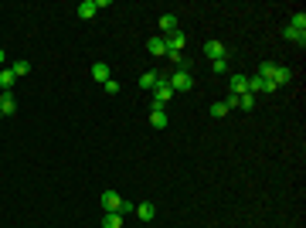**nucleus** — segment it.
Segmentation results:
<instances>
[{
	"mask_svg": "<svg viewBox=\"0 0 306 228\" xmlns=\"http://www.w3.org/2000/svg\"><path fill=\"white\" fill-rule=\"evenodd\" d=\"M204 55H208L211 62H218V58H228V51H225V45H221V41H204Z\"/></svg>",
	"mask_w": 306,
	"mask_h": 228,
	"instance_id": "obj_4",
	"label": "nucleus"
},
{
	"mask_svg": "<svg viewBox=\"0 0 306 228\" xmlns=\"http://www.w3.org/2000/svg\"><path fill=\"white\" fill-rule=\"evenodd\" d=\"M92 78L106 85V82H109V65H106V62H95V65H92Z\"/></svg>",
	"mask_w": 306,
	"mask_h": 228,
	"instance_id": "obj_13",
	"label": "nucleus"
},
{
	"mask_svg": "<svg viewBox=\"0 0 306 228\" xmlns=\"http://www.w3.org/2000/svg\"><path fill=\"white\" fill-rule=\"evenodd\" d=\"M167 82H170V89H174V92H191V85H194V78H191V72H187V68H177V72L167 78Z\"/></svg>",
	"mask_w": 306,
	"mask_h": 228,
	"instance_id": "obj_2",
	"label": "nucleus"
},
{
	"mask_svg": "<svg viewBox=\"0 0 306 228\" xmlns=\"http://www.w3.org/2000/svg\"><path fill=\"white\" fill-rule=\"evenodd\" d=\"M293 82V72L286 68V65H276V72H272V85L279 89V85H289Z\"/></svg>",
	"mask_w": 306,
	"mask_h": 228,
	"instance_id": "obj_5",
	"label": "nucleus"
},
{
	"mask_svg": "<svg viewBox=\"0 0 306 228\" xmlns=\"http://www.w3.org/2000/svg\"><path fill=\"white\" fill-rule=\"evenodd\" d=\"M211 72H215V75H228V58H218V62H211Z\"/></svg>",
	"mask_w": 306,
	"mask_h": 228,
	"instance_id": "obj_20",
	"label": "nucleus"
},
{
	"mask_svg": "<svg viewBox=\"0 0 306 228\" xmlns=\"http://www.w3.org/2000/svg\"><path fill=\"white\" fill-rule=\"evenodd\" d=\"M228 89H231V95H245V92H248V75L231 72L228 75Z\"/></svg>",
	"mask_w": 306,
	"mask_h": 228,
	"instance_id": "obj_3",
	"label": "nucleus"
},
{
	"mask_svg": "<svg viewBox=\"0 0 306 228\" xmlns=\"http://www.w3.org/2000/svg\"><path fill=\"white\" fill-rule=\"evenodd\" d=\"M106 92H109V95H116V92H119V82H116V78H109V82H106Z\"/></svg>",
	"mask_w": 306,
	"mask_h": 228,
	"instance_id": "obj_25",
	"label": "nucleus"
},
{
	"mask_svg": "<svg viewBox=\"0 0 306 228\" xmlns=\"http://www.w3.org/2000/svg\"><path fill=\"white\" fill-rule=\"evenodd\" d=\"M248 92H276V85L265 82V78H259V75H252L248 78Z\"/></svg>",
	"mask_w": 306,
	"mask_h": 228,
	"instance_id": "obj_7",
	"label": "nucleus"
},
{
	"mask_svg": "<svg viewBox=\"0 0 306 228\" xmlns=\"http://www.w3.org/2000/svg\"><path fill=\"white\" fill-rule=\"evenodd\" d=\"M160 31H163V34H174V31H177V17H174V14H163V17H160Z\"/></svg>",
	"mask_w": 306,
	"mask_h": 228,
	"instance_id": "obj_16",
	"label": "nucleus"
},
{
	"mask_svg": "<svg viewBox=\"0 0 306 228\" xmlns=\"http://www.w3.org/2000/svg\"><path fill=\"white\" fill-rule=\"evenodd\" d=\"M228 113H231V109H228V106H225V99L211 106V116H215V119H221V116H228Z\"/></svg>",
	"mask_w": 306,
	"mask_h": 228,
	"instance_id": "obj_21",
	"label": "nucleus"
},
{
	"mask_svg": "<svg viewBox=\"0 0 306 228\" xmlns=\"http://www.w3.org/2000/svg\"><path fill=\"white\" fill-rule=\"evenodd\" d=\"M17 113V102H14V95H3V102H0V116H14Z\"/></svg>",
	"mask_w": 306,
	"mask_h": 228,
	"instance_id": "obj_17",
	"label": "nucleus"
},
{
	"mask_svg": "<svg viewBox=\"0 0 306 228\" xmlns=\"http://www.w3.org/2000/svg\"><path fill=\"white\" fill-rule=\"evenodd\" d=\"M283 38H289V41H296V45H306V31H296V27H286Z\"/></svg>",
	"mask_w": 306,
	"mask_h": 228,
	"instance_id": "obj_18",
	"label": "nucleus"
},
{
	"mask_svg": "<svg viewBox=\"0 0 306 228\" xmlns=\"http://www.w3.org/2000/svg\"><path fill=\"white\" fill-rule=\"evenodd\" d=\"M14 82H17V78H14V72H10V68H0V92H3V95H10Z\"/></svg>",
	"mask_w": 306,
	"mask_h": 228,
	"instance_id": "obj_10",
	"label": "nucleus"
},
{
	"mask_svg": "<svg viewBox=\"0 0 306 228\" xmlns=\"http://www.w3.org/2000/svg\"><path fill=\"white\" fill-rule=\"evenodd\" d=\"M10 72H14V78H21V75H27V72H31V65H27V62H14V65H10Z\"/></svg>",
	"mask_w": 306,
	"mask_h": 228,
	"instance_id": "obj_22",
	"label": "nucleus"
},
{
	"mask_svg": "<svg viewBox=\"0 0 306 228\" xmlns=\"http://www.w3.org/2000/svg\"><path fill=\"white\" fill-rule=\"evenodd\" d=\"M136 215H140V222H153V215H156V208H153L150 201H143V205H136Z\"/></svg>",
	"mask_w": 306,
	"mask_h": 228,
	"instance_id": "obj_14",
	"label": "nucleus"
},
{
	"mask_svg": "<svg viewBox=\"0 0 306 228\" xmlns=\"http://www.w3.org/2000/svg\"><path fill=\"white\" fill-rule=\"evenodd\" d=\"M235 106H238V109H245V113H248V109H252V106H255V95H252V92H245V95H238V102H235Z\"/></svg>",
	"mask_w": 306,
	"mask_h": 228,
	"instance_id": "obj_19",
	"label": "nucleus"
},
{
	"mask_svg": "<svg viewBox=\"0 0 306 228\" xmlns=\"http://www.w3.org/2000/svg\"><path fill=\"white\" fill-rule=\"evenodd\" d=\"M119 205H123V198H119L116 191H106V194H102V208H106V211H119Z\"/></svg>",
	"mask_w": 306,
	"mask_h": 228,
	"instance_id": "obj_9",
	"label": "nucleus"
},
{
	"mask_svg": "<svg viewBox=\"0 0 306 228\" xmlns=\"http://www.w3.org/2000/svg\"><path fill=\"white\" fill-rule=\"evenodd\" d=\"M187 45V34L184 31H174V34H167V51H180Z\"/></svg>",
	"mask_w": 306,
	"mask_h": 228,
	"instance_id": "obj_6",
	"label": "nucleus"
},
{
	"mask_svg": "<svg viewBox=\"0 0 306 228\" xmlns=\"http://www.w3.org/2000/svg\"><path fill=\"white\" fill-rule=\"evenodd\" d=\"M167 123H170V119H167L163 109H150V126L153 130H167Z\"/></svg>",
	"mask_w": 306,
	"mask_h": 228,
	"instance_id": "obj_11",
	"label": "nucleus"
},
{
	"mask_svg": "<svg viewBox=\"0 0 306 228\" xmlns=\"http://www.w3.org/2000/svg\"><path fill=\"white\" fill-rule=\"evenodd\" d=\"M0 65H3V48H0Z\"/></svg>",
	"mask_w": 306,
	"mask_h": 228,
	"instance_id": "obj_26",
	"label": "nucleus"
},
{
	"mask_svg": "<svg viewBox=\"0 0 306 228\" xmlns=\"http://www.w3.org/2000/svg\"><path fill=\"white\" fill-rule=\"evenodd\" d=\"M170 99H174L170 82H167V78H156V85H153V109H163Z\"/></svg>",
	"mask_w": 306,
	"mask_h": 228,
	"instance_id": "obj_1",
	"label": "nucleus"
},
{
	"mask_svg": "<svg viewBox=\"0 0 306 228\" xmlns=\"http://www.w3.org/2000/svg\"><path fill=\"white\" fill-rule=\"evenodd\" d=\"M102 228H123V215H119V211H106Z\"/></svg>",
	"mask_w": 306,
	"mask_h": 228,
	"instance_id": "obj_15",
	"label": "nucleus"
},
{
	"mask_svg": "<svg viewBox=\"0 0 306 228\" xmlns=\"http://www.w3.org/2000/svg\"><path fill=\"white\" fill-rule=\"evenodd\" d=\"M0 102H3V92H0Z\"/></svg>",
	"mask_w": 306,
	"mask_h": 228,
	"instance_id": "obj_27",
	"label": "nucleus"
},
{
	"mask_svg": "<svg viewBox=\"0 0 306 228\" xmlns=\"http://www.w3.org/2000/svg\"><path fill=\"white\" fill-rule=\"evenodd\" d=\"M147 51L156 55V58H163V55H167V38H150V41H147Z\"/></svg>",
	"mask_w": 306,
	"mask_h": 228,
	"instance_id": "obj_8",
	"label": "nucleus"
},
{
	"mask_svg": "<svg viewBox=\"0 0 306 228\" xmlns=\"http://www.w3.org/2000/svg\"><path fill=\"white\" fill-rule=\"evenodd\" d=\"M133 211H136V205H133V201H123V205H119V215H123V218H126V215H133Z\"/></svg>",
	"mask_w": 306,
	"mask_h": 228,
	"instance_id": "obj_24",
	"label": "nucleus"
},
{
	"mask_svg": "<svg viewBox=\"0 0 306 228\" xmlns=\"http://www.w3.org/2000/svg\"><path fill=\"white\" fill-rule=\"evenodd\" d=\"M95 14H99L95 0H82V3H78V17H82V21H88V17H95Z\"/></svg>",
	"mask_w": 306,
	"mask_h": 228,
	"instance_id": "obj_12",
	"label": "nucleus"
},
{
	"mask_svg": "<svg viewBox=\"0 0 306 228\" xmlns=\"http://www.w3.org/2000/svg\"><path fill=\"white\" fill-rule=\"evenodd\" d=\"M156 78H160L156 72H147V75L140 78V89H153V85H156Z\"/></svg>",
	"mask_w": 306,
	"mask_h": 228,
	"instance_id": "obj_23",
	"label": "nucleus"
}]
</instances>
